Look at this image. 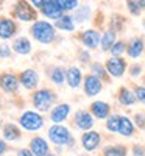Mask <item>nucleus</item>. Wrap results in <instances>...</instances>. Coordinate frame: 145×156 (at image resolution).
<instances>
[{
	"label": "nucleus",
	"instance_id": "19",
	"mask_svg": "<svg viewBox=\"0 0 145 156\" xmlns=\"http://www.w3.org/2000/svg\"><path fill=\"white\" fill-rule=\"evenodd\" d=\"M118 101H120L123 106H131V105H134V103L137 101V97H136L134 92H131L129 89L122 87L120 92H118Z\"/></svg>",
	"mask_w": 145,
	"mask_h": 156
},
{
	"label": "nucleus",
	"instance_id": "35",
	"mask_svg": "<svg viewBox=\"0 0 145 156\" xmlns=\"http://www.w3.org/2000/svg\"><path fill=\"white\" fill-rule=\"evenodd\" d=\"M133 156H145V148L140 145H134L133 147Z\"/></svg>",
	"mask_w": 145,
	"mask_h": 156
},
{
	"label": "nucleus",
	"instance_id": "21",
	"mask_svg": "<svg viewBox=\"0 0 145 156\" xmlns=\"http://www.w3.org/2000/svg\"><path fill=\"white\" fill-rule=\"evenodd\" d=\"M118 133L125 137H131L134 133V125L131 122L128 117L125 115H120V126H118Z\"/></svg>",
	"mask_w": 145,
	"mask_h": 156
},
{
	"label": "nucleus",
	"instance_id": "9",
	"mask_svg": "<svg viewBox=\"0 0 145 156\" xmlns=\"http://www.w3.org/2000/svg\"><path fill=\"white\" fill-rule=\"evenodd\" d=\"M100 140H101V137H100V134L97 131H86L83 134V137H81V144H83L84 150L94 151L100 145Z\"/></svg>",
	"mask_w": 145,
	"mask_h": 156
},
{
	"label": "nucleus",
	"instance_id": "5",
	"mask_svg": "<svg viewBox=\"0 0 145 156\" xmlns=\"http://www.w3.org/2000/svg\"><path fill=\"white\" fill-rule=\"evenodd\" d=\"M106 70L114 78H120L126 70V62L120 56H112L106 61Z\"/></svg>",
	"mask_w": 145,
	"mask_h": 156
},
{
	"label": "nucleus",
	"instance_id": "11",
	"mask_svg": "<svg viewBox=\"0 0 145 156\" xmlns=\"http://www.w3.org/2000/svg\"><path fill=\"white\" fill-rule=\"evenodd\" d=\"M109 105L104 101H94L90 105V112L94 117H97V119H108L109 117Z\"/></svg>",
	"mask_w": 145,
	"mask_h": 156
},
{
	"label": "nucleus",
	"instance_id": "43",
	"mask_svg": "<svg viewBox=\"0 0 145 156\" xmlns=\"http://www.w3.org/2000/svg\"><path fill=\"white\" fill-rule=\"evenodd\" d=\"M45 156H56V154H48V153H47V154H45Z\"/></svg>",
	"mask_w": 145,
	"mask_h": 156
},
{
	"label": "nucleus",
	"instance_id": "1",
	"mask_svg": "<svg viewBox=\"0 0 145 156\" xmlns=\"http://www.w3.org/2000/svg\"><path fill=\"white\" fill-rule=\"evenodd\" d=\"M31 34L36 41L42 42V44H48L55 39V28H53V25H50L48 22L37 20L31 27Z\"/></svg>",
	"mask_w": 145,
	"mask_h": 156
},
{
	"label": "nucleus",
	"instance_id": "8",
	"mask_svg": "<svg viewBox=\"0 0 145 156\" xmlns=\"http://www.w3.org/2000/svg\"><path fill=\"white\" fill-rule=\"evenodd\" d=\"M103 84H101V78H98L97 75H87L84 78V92L87 97H94L97 94H100Z\"/></svg>",
	"mask_w": 145,
	"mask_h": 156
},
{
	"label": "nucleus",
	"instance_id": "31",
	"mask_svg": "<svg viewBox=\"0 0 145 156\" xmlns=\"http://www.w3.org/2000/svg\"><path fill=\"white\" fill-rule=\"evenodd\" d=\"M125 42H122V41H117L114 45H112V48L109 50L111 53H112V56H120L123 51H125Z\"/></svg>",
	"mask_w": 145,
	"mask_h": 156
},
{
	"label": "nucleus",
	"instance_id": "39",
	"mask_svg": "<svg viewBox=\"0 0 145 156\" xmlns=\"http://www.w3.org/2000/svg\"><path fill=\"white\" fill-rule=\"evenodd\" d=\"M140 73V66H133L131 67V75L133 76H137Z\"/></svg>",
	"mask_w": 145,
	"mask_h": 156
},
{
	"label": "nucleus",
	"instance_id": "34",
	"mask_svg": "<svg viewBox=\"0 0 145 156\" xmlns=\"http://www.w3.org/2000/svg\"><path fill=\"white\" fill-rule=\"evenodd\" d=\"M134 120H136V123H137L139 128H142V129L145 128V115L143 114H136Z\"/></svg>",
	"mask_w": 145,
	"mask_h": 156
},
{
	"label": "nucleus",
	"instance_id": "32",
	"mask_svg": "<svg viewBox=\"0 0 145 156\" xmlns=\"http://www.w3.org/2000/svg\"><path fill=\"white\" fill-rule=\"evenodd\" d=\"M59 5L64 11H72L78 6V0H59Z\"/></svg>",
	"mask_w": 145,
	"mask_h": 156
},
{
	"label": "nucleus",
	"instance_id": "30",
	"mask_svg": "<svg viewBox=\"0 0 145 156\" xmlns=\"http://www.w3.org/2000/svg\"><path fill=\"white\" fill-rule=\"evenodd\" d=\"M90 70L94 72V75H97L98 78H104V76H106V72H108V70H104V67L101 66L100 62H94V64H92Z\"/></svg>",
	"mask_w": 145,
	"mask_h": 156
},
{
	"label": "nucleus",
	"instance_id": "41",
	"mask_svg": "<svg viewBox=\"0 0 145 156\" xmlns=\"http://www.w3.org/2000/svg\"><path fill=\"white\" fill-rule=\"evenodd\" d=\"M5 151H6V144H5L3 140H0V156H2Z\"/></svg>",
	"mask_w": 145,
	"mask_h": 156
},
{
	"label": "nucleus",
	"instance_id": "33",
	"mask_svg": "<svg viewBox=\"0 0 145 156\" xmlns=\"http://www.w3.org/2000/svg\"><path fill=\"white\" fill-rule=\"evenodd\" d=\"M134 94H136L137 100H139L140 103H143V105H145V87H143V86H136V89H134Z\"/></svg>",
	"mask_w": 145,
	"mask_h": 156
},
{
	"label": "nucleus",
	"instance_id": "22",
	"mask_svg": "<svg viewBox=\"0 0 145 156\" xmlns=\"http://www.w3.org/2000/svg\"><path fill=\"white\" fill-rule=\"evenodd\" d=\"M12 50L20 53V55H27L31 51V44L27 37H19L14 41V44H12Z\"/></svg>",
	"mask_w": 145,
	"mask_h": 156
},
{
	"label": "nucleus",
	"instance_id": "38",
	"mask_svg": "<svg viewBox=\"0 0 145 156\" xmlns=\"http://www.w3.org/2000/svg\"><path fill=\"white\" fill-rule=\"evenodd\" d=\"M17 156H34V153H33L31 150H25V148H22V150L17 151Z\"/></svg>",
	"mask_w": 145,
	"mask_h": 156
},
{
	"label": "nucleus",
	"instance_id": "13",
	"mask_svg": "<svg viewBox=\"0 0 145 156\" xmlns=\"http://www.w3.org/2000/svg\"><path fill=\"white\" fill-rule=\"evenodd\" d=\"M0 86L6 92H14L19 86V80L12 73H3L0 75Z\"/></svg>",
	"mask_w": 145,
	"mask_h": 156
},
{
	"label": "nucleus",
	"instance_id": "37",
	"mask_svg": "<svg viewBox=\"0 0 145 156\" xmlns=\"http://www.w3.org/2000/svg\"><path fill=\"white\" fill-rule=\"evenodd\" d=\"M87 16H89V8L84 6V8L80 9V17H76V19H78V20H83V19H86Z\"/></svg>",
	"mask_w": 145,
	"mask_h": 156
},
{
	"label": "nucleus",
	"instance_id": "4",
	"mask_svg": "<svg viewBox=\"0 0 145 156\" xmlns=\"http://www.w3.org/2000/svg\"><path fill=\"white\" fill-rule=\"evenodd\" d=\"M20 125L22 128L28 129V131H37L44 126V119L37 112H33V111H27L20 115Z\"/></svg>",
	"mask_w": 145,
	"mask_h": 156
},
{
	"label": "nucleus",
	"instance_id": "3",
	"mask_svg": "<svg viewBox=\"0 0 145 156\" xmlns=\"http://www.w3.org/2000/svg\"><path fill=\"white\" fill-rule=\"evenodd\" d=\"M53 101H55L53 92H50V90H47V89L37 90V92L33 95V105H34V108L39 109V111H42V112L50 111Z\"/></svg>",
	"mask_w": 145,
	"mask_h": 156
},
{
	"label": "nucleus",
	"instance_id": "24",
	"mask_svg": "<svg viewBox=\"0 0 145 156\" xmlns=\"http://www.w3.org/2000/svg\"><path fill=\"white\" fill-rule=\"evenodd\" d=\"M3 137L6 140H19L20 139V131H19V128L16 125H12V123H8L5 125L3 128Z\"/></svg>",
	"mask_w": 145,
	"mask_h": 156
},
{
	"label": "nucleus",
	"instance_id": "10",
	"mask_svg": "<svg viewBox=\"0 0 145 156\" xmlns=\"http://www.w3.org/2000/svg\"><path fill=\"white\" fill-rule=\"evenodd\" d=\"M75 123L80 129H90L94 126V117H92V112H87V111H78L75 114Z\"/></svg>",
	"mask_w": 145,
	"mask_h": 156
},
{
	"label": "nucleus",
	"instance_id": "15",
	"mask_svg": "<svg viewBox=\"0 0 145 156\" xmlns=\"http://www.w3.org/2000/svg\"><path fill=\"white\" fill-rule=\"evenodd\" d=\"M20 81L27 89H33V87H36V84L39 81V76H37V73L34 70L27 69V70H23L20 73Z\"/></svg>",
	"mask_w": 145,
	"mask_h": 156
},
{
	"label": "nucleus",
	"instance_id": "17",
	"mask_svg": "<svg viewBox=\"0 0 145 156\" xmlns=\"http://www.w3.org/2000/svg\"><path fill=\"white\" fill-rule=\"evenodd\" d=\"M126 51H128V56L129 58H133V59L139 58L142 55V51H143V41H142L140 37H134L133 41L129 42Z\"/></svg>",
	"mask_w": 145,
	"mask_h": 156
},
{
	"label": "nucleus",
	"instance_id": "42",
	"mask_svg": "<svg viewBox=\"0 0 145 156\" xmlns=\"http://www.w3.org/2000/svg\"><path fill=\"white\" fill-rule=\"evenodd\" d=\"M139 3H140V6H142V9L145 8V0H139Z\"/></svg>",
	"mask_w": 145,
	"mask_h": 156
},
{
	"label": "nucleus",
	"instance_id": "20",
	"mask_svg": "<svg viewBox=\"0 0 145 156\" xmlns=\"http://www.w3.org/2000/svg\"><path fill=\"white\" fill-rule=\"evenodd\" d=\"M16 31V25L9 19H2L0 20V37L2 39H9Z\"/></svg>",
	"mask_w": 145,
	"mask_h": 156
},
{
	"label": "nucleus",
	"instance_id": "25",
	"mask_svg": "<svg viewBox=\"0 0 145 156\" xmlns=\"http://www.w3.org/2000/svg\"><path fill=\"white\" fill-rule=\"evenodd\" d=\"M56 27L59 30H64V31H72L75 28V23H73V17L70 16H61L58 20H56Z\"/></svg>",
	"mask_w": 145,
	"mask_h": 156
},
{
	"label": "nucleus",
	"instance_id": "40",
	"mask_svg": "<svg viewBox=\"0 0 145 156\" xmlns=\"http://www.w3.org/2000/svg\"><path fill=\"white\" fill-rule=\"evenodd\" d=\"M31 3H33L34 6H37V8H42V5H44V0H31Z\"/></svg>",
	"mask_w": 145,
	"mask_h": 156
},
{
	"label": "nucleus",
	"instance_id": "27",
	"mask_svg": "<svg viewBox=\"0 0 145 156\" xmlns=\"http://www.w3.org/2000/svg\"><path fill=\"white\" fill-rule=\"evenodd\" d=\"M118 126H120V115H109L108 117V122H106V128H108V131L111 133H118Z\"/></svg>",
	"mask_w": 145,
	"mask_h": 156
},
{
	"label": "nucleus",
	"instance_id": "44",
	"mask_svg": "<svg viewBox=\"0 0 145 156\" xmlns=\"http://www.w3.org/2000/svg\"><path fill=\"white\" fill-rule=\"evenodd\" d=\"M143 28H145V22H143Z\"/></svg>",
	"mask_w": 145,
	"mask_h": 156
},
{
	"label": "nucleus",
	"instance_id": "6",
	"mask_svg": "<svg viewBox=\"0 0 145 156\" xmlns=\"http://www.w3.org/2000/svg\"><path fill=\"white\" fill-rule=\"evenodd\" d=\"M14 14H16L17 19H20L23 22H28V20L34 19L36 12L27 2H25V0H19V2L16 3V6H14Z\"/></svg>",
	"mask_w": 145,
	"mask_h": 156
},
{
	"label": "nucleus",
	"instance_id": "14",
	"mask_svg": "<svg viewBox=\"0 0 145 156\" xmlns=\"http://www.w3.org/2000/svg\"><path fill=\"white\" fill-rule=\"evenodd\" d=\"M30 150L34 153V156H45L48 153V144L42 137H33L30 142Z\"/></svg>",
	"mask_w": 145,
	"mask_h": 156
},
{
	"label": "nucleus",
	"instance_id": "18",
	"mask_svg": "<svg viewBox=\"0 0 145 156\" xmlns=\"http://www.w3.org/2000/svg\"><path fill=\"white\" fill-rule=\"evenodd\" d=\"M65 80H67L70 87H78L81 84V70L78 67H70L67 72H65Z\"/></svg>",
	"mask_w": 145,
	"mask_h": 156
},
{
	"label": "nucleus",
	"instance_id": "23",
	"mask_svg": "<svg viewBox=\"0 0 145 156\" xmlns=\"http://www.w3.org/2000/svg\"><path fill=\"white\" fill-rule=\"evenodd\" d=\"M115 42H117V41H115V33H114V31H106V33L101 36V41H100L101 50H103V51H109Z\"/></svg>",
	"mask_w": 145,
	"mask_h": 156
},
{
	"label": "nucleus",
	"instance_id": "7",
	"mask_svg": "<svg viewBox=\"0 0 145 156\" xmlns=\"http://www.w3.org/2000/svg\"><path fill=\"white\" fill-rule=\"evenodd\" d=\"M41 9H42V14L50 19H59L64 12V9L59 5V0H44V5Z\"/></svg>",
	"mask_w": 145,
	"mask_h": 156
},
{
	"label": "nucleus",
	"instance_id": "28",
	"mask_svg": "<svg viewBox=\"0 0 145 156\" xmlns=\"http://www.w3.org/2000/svg\"><path fill=\"white\" fill-rule=\"evenodd\" d=\"M126 6H128L131 14H134V16H139L140 11H142V6L139 3V0H126Z\"/></svg>",
	"mask_w": 145,
	"mask_h": 156
},
{
	"label": "nucleus",
	"instance_id": "26",
	"mask_svg": "<svg viewBox=\"0 0 145 156\" xmlns=\"http://www.w3.org/2000/svg\"><path fill=\"white\" fill-rule=\"evenodd\" d=\"M104 156H126V148L123 145H109L104 148Z\"/></svg>",
	"mask_w": 145,
	"mask_h": 156
},
{
	"label": "nucleus",
	"instance_id": "36",
	"mask_svg": "<svg viewBox=\"0 0 145 156\" xmlns=\"http://www.w3.org/2000/svg\"><path fill=\"white\" fill-rule=\"evenodd\" d=\"M11 55V51H9V47L8 45H0V56H3V58H8Z\"/></svg>",
	"mask_w": 145,
	"mask_h": 156
},
{
	"label": "nucleus",
	"instance_id": "12",
	"mask_svg": "<svg viewBox=\"0 0 145 156\" xmlns=\"http://www.w3.org/2000/svg\"><path fill=\"white\" fill-rule=\"evenodd\" d=\"M100 41H101V37H100L98 31H95V30H87V31H84V33L81 34V42H83L87 48H95V47H98Z\"/></svg>",
	"mask_w": 145,
	"mask_h": 156
},
{
	"label": "nucleus",
	"instance_id": "2",
	"mask_svg": "<svg viewBox=\"0 0 145 156\" xmlns=\"http://www.w3.org/2000/svg\"><path fill=\"white\" fill-rule=\"evenodd\" d=\"M48 137L50 140L56 145H67V144H72V136H70V131L65 126L56 123L53 125L50 129H48Z\"/></svg>",
	"mask_w": 145,
	"mask_h": 156
},
{
	"label": "nucleus",
	"instance_id": "16",
	"mask_svg": "<svg viewBox=\"0 0 145 156\" xmlns=\"http://www.w3.org/2000/svg\"><path fill=\"white\" fill-rule=\"evenodd\" d=\"M70 112V106L69 105H58L53 111H51V122H55V123H61L64 122L65 119H67V115Z\"/></svg>",
	"mask_w": 145,
	"mask_h": 156
},
{
	"label": "nucleus",
	"instance_id": "29",
	"mask_svg": "<svg viewBox=\"0 0 145 156\" xmlns=\"http://www.w3.org/2000/svg\"><path fill=\"white\" fill-rule=\"evenodd\" d=\"M65 80V75H64V70L56 67L53 72H51V81L55 84H62V81Z\"/></svg>",
	"mask_w": 145,
	"mask_h": 156
}]
</instances>
